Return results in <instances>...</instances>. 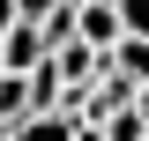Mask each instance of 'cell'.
Here are the masks:
<instances>
[{"label":"cell","mask_w":149,"mask_h":141,"mask_svg":"<svg viewBox=\"0 0 149 141\" xmlns=\"http://www.w3.org/2000/svg\"><path fill=\"white\" fill-rule=\"evenodd\" d=\"M119 30H127V22H119V0H74V37H90L97 52H104Z\"/></svg>","instance_id":"6da1fadb"},{"label":"cell","mask_w":149,"mask_h":141,"mask_svg":"<svg viewBox=\"0 0 149 141\" xmlns=\"http://www.w3.org/2000/svg\"><path fill=\"white\" fill-rule=\"evenodd\" d=\"M104 67H112V74H127V82L142 89V82H149V37H134V30H119V37L104 45Z\"/></svg>","instance_id":"7a4b0ae2"},{"label":"cell","mask_w":149,"mask_h":141,"mask_svg":"<svg viewBox=\"0 0 149 141\" xmlns=\"http://www.w3.org/2000/svg\"><path fill=\"white\" fill-rule=\"evenodd\" d=\"M0 52H8V67H22V74H30L37 59H45V30L15 15V22H8V30H0Z\"/></svg>","instance_id":"3957f363"},{"label":"cell","mask_w":149,"mask_h":141,"mask_svg":"<svg viewBox=\"0 0 149 141\" xmlns=\"http://www.w3.org/2000/svg\"><path fill=\"white\" fill-rule=\"evenodd\" d=\"M8 141H74V111H60V104L52 111H22Z\"/></svg>","instance_id":"277c9868"},{"label":"cell","mask_w":149,"mask_h":141,"mask_svg":"<svg viewBox=\"0 0 149 141\" xmlns=\"http://www.w3.org/2000/svg\"><path fill=\"white\" fill-rule=\"evenodd\" d=\"M22 111H30V74H22V67H8V74H0V119L15 126Z\"/></svg>","instance_id":"5b68a950"},{"label":"cell","mask_w":149,"mask_h":141,"mask_svg":"<svg viewBox=\"0 0 149 141\" xmlns=\"http://www.w3.org/2000/svg\"><path fill=\"white\" fill-rule=\"evenodd\" d=\"M119 22H127L134 37H149V0H119Z\"/></svg>","instance_id":"8992f818"},{"label":"cell","mask_w":149,"mask_h":141,"mask_svg":"<svg viewBox=\"0 0 149 141\" xmlns=\"http://www.w3.org/2000/svg\"><path fill=\"white\" fill-rule=\"evenodd\" d=\"M52 8H60V0H15V15H22V22H45Z\"/></svg>","instance_id":"52a82bcc"},{"label":"cell","mask_w":149,"mask_h":141,"mask_svg":"<svg viewBox=\"0 0 149 141\" xmlns=\"http://www.w3.org/2000/svg\"><path fill=\"white\" fill-rule=\"evenodd\" d=\"M74 141H104V126L97 119H74Z\"/></svg>","instance_id":"ba28073f"},{"label":"cell","mask_w":149,"mask_h":141,"mask_svg":"<svg viewBox=\"0 0 149 141\" xmlns=\"http://www.w3.org/2000/svg\"><path fill=\"white\" fill-rule=\"evenodd\" d=\"M134 111H142V119H149V82H142V89H134Z\"/></svg>","instance_id":"9c48e42d"},{"label":"cell","mask_w":149,"mask_h":141,"mask_svg":"<svg viewBox=\"0 0 149 141\" xmlns=\"http://www.w3.org/2000/svg\"><path fill=\"white\" fill-rule=\"evenodd\" d=\"M8 22H15V0H0V30H8Z\"/></svg>","instance_id":"30bf717a"},{"label":"cell","mask_w":149,"mask_h":141,"mask_svg":"<svg viewBox=\"0 0 149 141\" xmlns=\"http://www.w3.org/2000/svg\"><path fill=\"white\" fill-rule=\"evenodd\" d=\"M8 134H15V126H8V119H0V141H8Z\"/></svg>","instance_id":"8fae6325"},{"label":"cell","mask_w":149,"mask_h":141,"mask_svg":"<svg viewBox=\"0 0 149 141\" xmlns=\"http://www.w3.org/2000/svg\"><path fill=\"white\" fill-rule=\"evenodd\" d=\"M0 74H8V52H0Z\"/></svg>","instance_id":"7c38bea8"},{"label":"cell","mask_w":149,"mask_h":141,"mask_svg":"<svg viewBox=\"0 0 149 141\" xmlns=\"http://www.w3.org/2000/svg\"><path fill=\"white\" fill-rule=\"evenodd\" d=\"M142 141H149V134H142Z\"/></svg>","instance_id":"4fadbf2b"}]
</instances>
